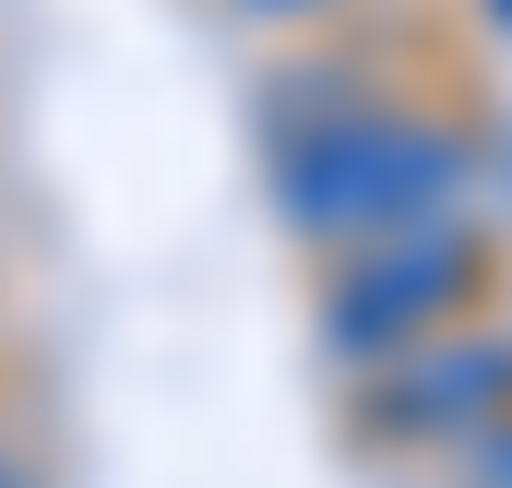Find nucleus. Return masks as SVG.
I'll return each mask as SVG.
<instances>
[{
    "mask_svg": "<svg viewBox=\"0 0 512 488\" xmlns=\"http://www.w3.org/2000/svg\"><path fill=\"white\" fill-rule=\"evenodd\" d=\"M453 179H465V155L441 143V131H405V120H334V131H298L286 155H274V203H286V227H310V239H393V227H429L441 203H453Z\"/></svg>",
    "mask_w": 512,
    "mask_h": 488,
    "instance_id": "1",
    "label": "nucleus"
},
{
    "mask_svg": "<svg viewBox=\"0 0 512 488\" xmlns=\"http://www.w3.org/2000/svg\"><path fill=\"white\" fill-rule=\"evenodd\" d=\"M465 286H477V250H465L453 215L393 227V239H358L334 262V286H322V346L334 358H405V346H429V322Z\"/></svg>",
    "mask_w": 512,
    "mask_h": 488,
    "instance_id": "2",
    "label": "nucleus"
},
{
    "mask_svg": "<svg viewBox=\"0 0 512 488\" xmlns=\"http://www.w3.org/2000/svg\"><path fill=\"white\" fill-rule=\"evenodd\" d=\"M489 405H512V346L453 334V346H405L393 381L370 393L382 441H441V429H489Z\"/></svg>",
    "mask_w": 512,
    "mask_h": 488,
    "instance_id": "3",
    "label": "nucleus"
},
{
    "mask_svg": "<svg viewBox=\"0 0 512 488\" xmlns=\"http://www.w3.org/2000/svg\"><path fill=\"white\" fill-rule=\"evenodd\" d=\"M465 488H512V429H477V453H465Z\"/></svg>",
    "mask_w": 512,
    "mask_h": 488,
    "instance_id": "4",
    "label": "nucleus"
},
{
    "mask_svg": "<svg viewBox=\"0 0 512 488\" xmlns=\"http://www.w3.org/2000/svg\"><path fill=\"white\" fill-rule=\"evenodd\" d=\"M239 12H310V0H239Z\"/></svg>",
    "mask_w": 512,
    "mask_h": 488,
    "instance_id": "5",
    "label": "nucleus"
}]
</instances>
